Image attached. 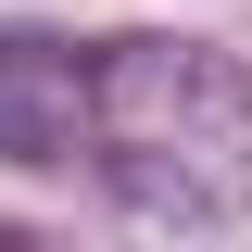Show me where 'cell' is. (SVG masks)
Here are the masks:
<instances>
[{"label":"cell","instance_id":"6da1fadb","mask_svg":"<svg viewBox=\"0 0 252 252\" xmlns=\"http://www.w3.org/2000/svg\"><path fill=\"white\" fill-rule=\"evenodd\" d=\"M101 126H114V177L139 215H240L252 202V76L215 63L202 38H126L101 63Z\"/></svg>","mask_w":252,"mask_h":252},{"label":"cell","instance_id":"7a4b0ae2","mask_svg":"<svg viewBox=\"0 0 252 252\" xmlns=\"http://www.w3.org/2000/svg\"><path fill=\"white\" fill-rule=\"evenodd\" d=\"M63 139H76V63L51 38H0V152L51 164Z\"/></svg>","mask_w":252,"mask_h":252}]
</instances>
